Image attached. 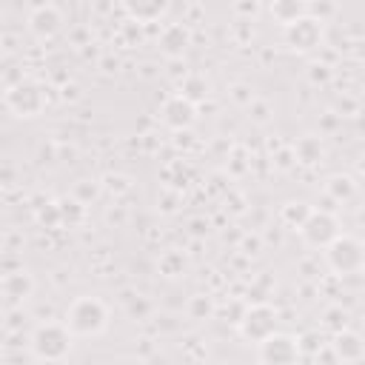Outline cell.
I'll return each mask as SVG.
<instances>
[{"label":"cell","mask_w":365,"mask_h":365,"mask_svg":"<svg viewBox=\"0 0 365 365\" xmlns=\"http://www.w3.org/2000/svg\"><path fill=\"white\" fill-rule=\"evenodd\" d=\"M297 231H299V237L308 248H328L342 234L339 220L325 208H311V214L305 217V222Z\"/></svg>","instance_id":"obj_6"},{"label":"cell","mask_w":365,"mask_h":365,"mask_svg":"<svg viewBox=\"0 0 365 365\" xmlns=\"http://www.w3.org/2000/svg\"><path fill=\"white\" fill-rule=\"evenodd\" d=\"M328 345H331L334 356L339 359V365H342V362L354 365V362H359V359H362V354H365V342H362V336H359L356 331H351V328H345V331L334 334Z\"/></svg>","instance_id":"obj_11"},{"label":"cell","mask_w":365,"mask_h":365,"mask_svg":"<svg viewBox=\"0 0 365 365\" xmlns=\"http://www.w3.org/2000/svg\"><path fill=\"white\" fill-rule=\"evenodd\" d=\"M177 94L197 106L202 97H208V80H205L202 74H188V77H182V83H180V91H177Z\"/></svg>","instance_id":"obj_18"},{"label":"cell","mask_w":365,"mask_h":365,"mask_svg":"<svg viewBox=\"0 0 365 365\" xmlns=\"http://www.w3.org/2000/svg\"><path fill=\"white\" fill-rule=\"evenodd\" d=\"M311 214V205L308 202H299V200H291L279 208V220L288 225V228H299L305 222V217Z\"/></svg>","instance_id":"obj_19"},{"label":"cell","mask_w":365,"mask_h":365,"mask_svg":"<svg viewBox=\"0 0 365 365\" xmlns=\"http://www.w3.org/2000/svg\"><path fill=\"white\" fill-rule=\"evenodd\" d=\"M125 9V14L131 17L128 23H154V20H160L163 14H165V3H125L123 6Z\"/></svg>","instance_id":"obj_16"},{"label":"cell","mask_w":365,"mask_h":365,"mask_svg":"<svg viewBox=\"0 0 365 365\" xmlns=\"http://www.w3.org/2000/svg\"><path fill=\"white\" fill-rule=\"evenodd\" d=\"M305 6H308V3H302V0H274V3L268 6V11H271V17L285 29V26L297 23V20L305 14Z\"/></svg>","instance_id":"obj_15"},{"label":"cell","mask_w":365,"mask_h":365,"mask_svg":"<svg viewBox=\"0 0 365 365\" xmlns=\"http://www.w3.org/2000/svg\"><path fill=\"white\" fill-rule=\"evenodd\" d=\"M160 120L168 125V128H174V131H188L194 123H197V106L194 103H188L185 97H180V94H171V97H165L163 100V106H160Z\"/></svg>","instance_id":"obj_10"},{"label":"cell","mask_w":365,"mask_h":365,"mask_svg":"<svg viewBox=\"0 0 365 365\" xmlns=\"http://www.w3.org/2000/svg\"><path fill=\"white\" fill-rule=\"evenodd\" d=\"M188 314H191V319H208V317L214 314V305H211L208 297L197 294V297L188 302Z\"/></svg>","instance_id":"obj_23"},{"label":"cell","mask_w":365,"mask_h":365,"mask_svg":"<svg viewBox=\"0 0 365 365\" xmlns=\"http://www.w3.org/2000/svg\"><path fill=\"white\" fill-rule=\"evenodd\" d=\"M325 259H328V268L339 277L359 274L362 265H365V245H362V240H356L351 234H339L325 248Z\"/></svg>","instance_id":"obj_5"},{"label":"cell","mask_w":365,"mask_h":365,"mask_svg":"<svg viewBox=\"0 0 365 365\" xmlns=\"http://www.w3.org/2000/svg\"><path fill=\"white\" fill-rule=\"evenodd\" d=\"M57 211H60V222L74 225V222H80V220H83L86 205H83V202H77V200L71 197V200H60V202H57Z\"/></svg>","instance_id":"obj_22"},{"label":"cell","mask_w":365,"mask_h":365,"mask_svg":"<svg viewBox=\"0 0 365 365\" xmlns=\"http://www.w3.org/2000/svg\"><path fill=\"white\" fill-rule=\"evenodd\" d=\"M322 328L331 331V334H339L348 328V311L342 305H328L325 314H322Z\"/></svg>","instance_id":"obj_20"},{"label":"cell","mask_w":365,"mask_h":365,"mask_svg":"<svg viewBox=\"0 0 365 365\" xmlns=\"http://www.w3.org/2000/svg\"><path fill=\"white\" fill-rule=\"evenodd\" d=\"M325 345H328V342H325V336H322L319 331H305V334L297 336L299 356H314V354H319Z\"/></svg>","instance_id":"obj_21"},{"label":"cell","mask_w":365,"mask_h":365,"mask_svg":"<svg viewBox=\"0 0 365 365\" xmlns=\"http://www.w3.org/2000/svg\"><path fill=\"white\" fill-rule=\"evenodd\" d=\"M328 77H331L328 66H322V63H314V66H311V80H314V83H317V80H322V83H325Z\"/></svg>","instance_id":"obj_24"},{"label":"cell","mask_w":365,"mask_h":365,"mask_svg":"<svg viewBox=\"0 0 365 365\" xmlns=\"http://www.w3.org/2000/svg\"><path fill=\"white\" fill-rule=\"evenodd\" d=\"M325 194L336 202H348L356 194V182H354L351 174H331L328 182H325Z\"/></svg>","instance_id":"obj_17"},{"label":"cell","mask_w":365,"mask_h":365,"mask_svg":"<svg viewBox=\"0 0 365 365\" xmlns=\"http://www.w3.org/2000/svg\"><path fill=\"white\" fill-rule=\"evenodd\" d=\"M160 51L165 54V57H182V51L188 48V43H191V31H188V26H182V23H168L163 31H160Z\"/></svg>","instance_id":"obj_12"},{"label":"cell","mask_w":365,"mask_h":365,"mask_svg":"<svg viewBox=\"0 0 365 365\" xmlns=\"http://www.w3.org/2000/svg\"><path fill=\"white\" fill-rule=\"evenodd\" d=\"M111 322V311L100 297L83 294L68 302L63 325L71 331V336H100Z\"/></svg>","instance_id":"obj_1"},{"label":"cell","mask_w":365,"mask_h":365,"mask_svg":"<svg viewBox=\"0 0 365 365\" xmlns=\"http://www.w3.org/2000/svg\"><path fill=\"white\" fill-rule=\"evenodd\" d=\"M74 336L63 322H40L31 336H29V348L40 362H60L71 354Z\"/></svg>","instance_id":"obj_2"},{"label":"cell","mask_w":365,"mask_h":365,"mask_svg":"<svg viewBox=\"0 0 365 365\" xmlns=\"http://www.w3.org/2000/svg\"><path fill=\"white\" fill-rule=\"evenodd\" d=\"M66 26V17L60 11V6L54 3H43V6H34L29 11V31L37 37V40H51L63 31Z\"/></svg>","instance_id":"obj_9"},{"label":"cell","mask_w":365,"mask_h":365,"mask_svg":"<svg viewBox=\"0 0 365 365\" xmlns=\"http://www.w3.org/2000/svg\"><path fill=\"white\" fill-rule=\"evenodd\" d=\"M0 288H3V294H6L11 302H20V299H26V297L34 291V279H31L29 271H11V274L3 277Z\"/></svg>","instance_id":"obj_13"},{"label":"cell","mask_w":365,"mask_h":365,"mask_svg":"<svg viewBox=\"0 0 365 365\" xmlns=\"http://www.w3.org/2000/svg\"><path fill=\"white\" fill-rule=\"evenodd\" d=\"M257 356H259V365H297L302 359L297 348V336L282 334V331L262 339L257 345Z\"/></svg>","instance_id":"obj_8"},{"label":"cell","mask_w":365,"mask_h":365,"mask_svg":"<svg viewBox=\"0 0 365 365\" xmlns=\"http://www.w3.org/2000/svg\"><path fill=\"white\" fill-rule=\"evenodd\" d=\"M282 31H285V46L291 51H299V54L317 51L322 46V40H325V26L319 20H314V17H308V14H302L297 23L285 26Z\"/></svg>","instance_id":"obj_7"},{"label":"cell","mask_w":365,"mask_h":365,"mask_svg":"<svg viewBox=\"0 0 365 365\" xmlns=\"http://www.w3.org/2000/svg\"><path fill=\"white\" fill-rule=\"evenodd\" d=\"M3 103H6V108L14 114V117H37V114H43V108H46V91H43V86L37 83V80H31V77H23V80H17V83H11L9 88H6V94H3Z\"/></svg>","instance_id":"obj_3"},{"label":"cell","mask_w":365,"mask_h":365,"mask_svg":"<svg viewBox=\"0 0 365 365\" xmlns=\"http://www.w3.org/2000/svg\"><path fill=\"white\" fill-rule=\"evenodd\" d=\"M294 157H297V163H302V165H319L322 157H325V145H322L319 137L305 134V137L297 140V145H294Z\"/></svg>","instance_id":"obj_14"},{"label":"cell","mask_w":365,"mask_h":365,"mask_svg":"<svg viewBox=\"0 0 365 365\" xmlns=\"http://www.w3.org/2000/svg\"><path fill=\"white\" fill-rule=\"evenodd\" d=\"M277 331H279V314H277V308H271L265 302L245 305V311L237 322V334L251 345H259L262 339H268Z\"/></svg>","instance_id":"obj_4"}]
</instances>
